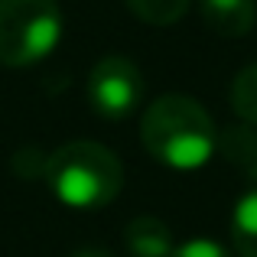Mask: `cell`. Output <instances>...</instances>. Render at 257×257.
<instances>
[{
  "label": "cell",
  "mask_w": 257,
  "mask_h": 257,
  "mask_svg": "<svg viewBox=\"0 0 257 257\" xmlns=\"http://www.w3.org/2000/svg\"><path fill=\"white\" fill-rule=\"evenodd\" d=\"M75 257H107V254L104 251H78Z\"/></svg>",
  "instance_id": "obj_11"
},
{
  "label": "cell",
  "mask_w": 257,
  "mask_h": 257,
  "mask_svg": "<svg viewBox=\"0 0 257 257\" xmlns=\"http://www.w3.org/2000/svg\"><path fill=\"white\" fill-rule=\"evenodd\" d=\"M88 104L104 120H127L144 101V75L127 56H104L88 72Z\"/></svg>",
  "instance_id": "obj_4"
},
{
  "label": "cell",
  "mask_w": 257,
  "mask_h": 257,
  "mask_svg": "<svg viewBox=\"0 0 257 257\" xmlns=\"http://www.w3.org/2000/svg\"><path fill=\"white\" fill-rule=\"evenodd\" d=\"M124 244L134 257H170L176 247L166 221L153 218V215H140V218H134L127 225Z\"/></svg>",
  "instance_id": "obj_6"
},
{
  "label": "cell",
  "mask_w": 257,
  "mask_h": 257,
  "mask_svg": "<svg viewBox=\"0 0 257 257\" xmlns=\"http://www.w3.org/2000/svg\"><path fill=\"white\" fill-rule=\"evenodd\" d=\"M231 241L241 257H257V189L241 195L231 212Z\"/></svg>",
  "instance_id": "obj_7"
},
{
  "label": "cell",
  "mask_w": 257,
  "mask_h": 257,
  "mask_svg": "<svg viewBox=\"0 0 257 257\" xmlns=\"http://www.w3.org/2000/svg\"><path fill=\"white\" fill-rule=\"evenodd\" d=\"M140 140L147 153L170 170H199L218 147L208 111L189 94H163L144 111Z\"/></svg>",
  "instance_id": "obj_1"
},
{
  "label": "cell",
  "mask_w": 257,
  "mask_h": 257,
  "mask_svg": "<svg viewBox=\"0 0 257 257\" xmlns=\"http://www.w3.org/2000/svg\"><path fill=\"white\" fill-rule=\"evenodd\" d=\"M170 257H231L218 241H208V238H195V241H186V244L173 247Z\"/></svg>",
  "instance_id": "obj_10"
},
{
  "label": "cell",
  "mask_w": 257,
  "mask_h": 257,
  "mask_svg": "<svg viewBox=\"0 0 257 257\" xmlns=\"http://www.w3.org/2000/svg\"><path fill=\"white\" fill-rule=\"evenodd\" d=\"M231 107L247 127L257 131V62L244 65L231 85Z\"/></svg>",
  "instance_id": "obj_8"
},
{
  "label": "cell",
  "mask_w": 257,
  "mask_h": 257,
  "mask_svg": "<svg viewBox=\"0 0 257 257\" xmlns=\"http://www.w3.org/2000/svg\"><path fill=\"white\" fill-rule=\"evenodd\" d=\"M124 4L131 7L134 17L150 26H170L189 10V0H124Z\"/></svg>",
  "instance_id": "obj_9"
},
{
  "label": "cell",
  "mask_w": 257,
  "mask_h": 257,
  "mask_svg": "<svg viewBox=\"0 0 257 257\" xmlns=\"http://www.w3.org/2000/svg\"><path fill=\"white\" fill-rule=\"evenodd\" d=\"M62 39L56 0H0V65L26 69L49 56Z\"/></svg>",
  "instance_id": "obj_3"
},
{
  "label": "cell",
  "mask_w": 257,
  "mask_h": 257,
  "mask_svg": "<svg viewBox=\"0 0 257 257\" xmlns=\"http://www.w3.org/2000/svg\"><path fill=\"white\" fill-rule=\"evenodd\" d=\"M202 23L228 39L247 36L257 23V0H199Z\"/></svg>",
  "instance_id": "obj_5"
},
{
  "label": "cell",
  "mask_w": 257,
  "mask_h": 257,
  "mask_svg": "<svg viewBox=\"0 0 257 257\" xmlns=\"http://www.w3.org/2000/svg\"><path fill=\"white\" fill-rule=\"evenodd\" d=\"M46 186L62 205L94 212L117 199L124 186V166L107 147L94 140H72L46 157Z\"/></svg>",
  "instance_id": "obj_2"
}]
</instances>
